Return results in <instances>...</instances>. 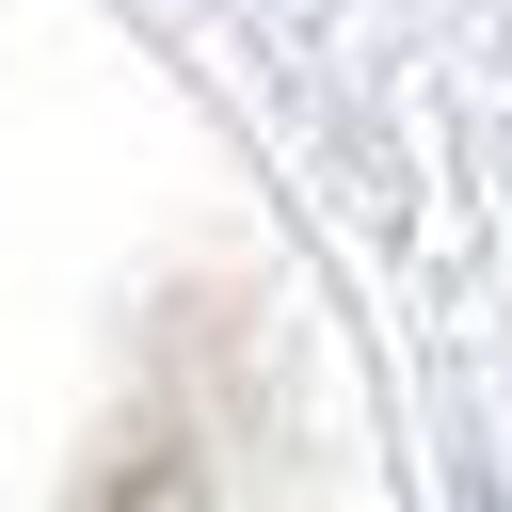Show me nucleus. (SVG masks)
<instances>
[{"label": "nucleus", "mask_w": 512, "mask_h": 512, "mask_svg": "<svg viewBox=\"0 0 512 512\" xmlns=\"http://www.w3.org/2000/svg\"><path fill=\"white\" fill-rule=\"evenodd\" d=\"M464 512H512V496H464Z\"/></svg>", "instance_id": "obj_1"}]
</instances>
